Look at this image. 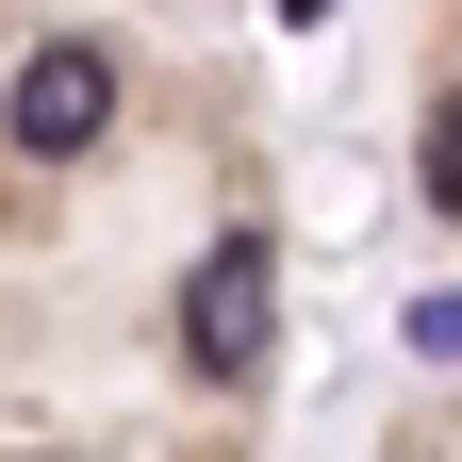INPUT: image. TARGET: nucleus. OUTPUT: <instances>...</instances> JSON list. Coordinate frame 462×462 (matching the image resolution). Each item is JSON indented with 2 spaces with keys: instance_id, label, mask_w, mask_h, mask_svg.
Wrapping results in <instances>:
<instances>
[{
  "instance_id": "obj_1",
  "label": "nucleus",
  "mask_w": 462,
  "mask_h": 462,
  "mask_svg": "<svg viewBox=\"0 0 462 462\" xmlns=\"http://www.w3.org/2000/svg\"><path fill=\"white\" fill-rule=\"evenodd\" d=\"M0 133H17V165H67V149H99V133H116V67H99L83 33L17 50V83H0Z\"/></svg>"
},
{
  "instance_id": "obj_2",
  "label": "nucleus",
  "mask_w": 462,
  "mask_h": 462,
  "mask_svg": "<svg viewBox=\"0 0 462 462\" xmlns=\"http://www.w3.org/2000/svg\"><path fill=\"white\" fill-rule=\"evenodd\" d=\"M264 314H281V264H264V231L199 248V281H182V364H199V380H248V364H264Z\"/></svg>"
},
{
  "instance_id": "obj_3",
  "label": "nucleus",
  "mask_w": 462,
  "mask_h": 462,
  "mask_svg": "<svg viewBox=\"0 0 462 462\" xmlns=\"http://www.w3.org/2000/svg\"><path fill=\"white\" fill-rule=\"evenodd\" d=\"M413 182H430V215H462V83L430 99V133H413Z\"/></svg>"
},
{
  "instance_id": "obj_4",
  "label": "nucleus",
  "mask_w": 462,
  "mask_h": 462,
  "mask_svg": "<svg viewBox=\"0 0 462 462\" xmlns=\"http://www.w3.org/2000/svg\"><path fill=\"white\" fill-rule=\"evenodd\" d=\"M413 346H430V364H462V298H413Z\"/></svg>"
},
{
  "instance_id": "obj_5",
  "label": "nucleus",
  "mask_w": 462,
  "mask_h": 462,
  "mask_svg": "<svg viewBox=\"0 0 462 462\" xmlns=\"http://www.w3.org/2000/svg\"><path fill=\"white\" fill-rule=\"evenodd\" d=\"M281 17H298V33H314V17H330V0H281Z\"/></svg>"
},
{
  "instance_id": "obj_6",
  "label": "nucleus",
  "mask_w": 462,
  "mask_h": 462,
  "mask_svg": "<svg viewBox=\"0 0 462 462\" xmlns=\"http://www.w3.org/2000/svg\"><path fill=\"white\" fill-rule=\"evenodd\" d=\"M33 462H50V446H33Z\"/></svg>"
}]
</instances>
